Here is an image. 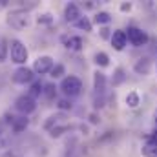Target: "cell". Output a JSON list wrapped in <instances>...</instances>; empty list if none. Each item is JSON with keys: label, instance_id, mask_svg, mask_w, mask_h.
I'll return each mask as SVG.
<instances>
[{"label": "cell", "instance_id": "10", "mask_svg": "<svg viewBox=\"0 0 157 157\" xmlns=\"http://www.w3.org/2000/svg\"><path fill=\"white\" fill-rule=\"evenodd\" d=\"M150 60L148 59H139L135 64H133V70H135V73H139V75H148L150 73Z\"/></svg>", "mask_w": 157, "mask_h": 157}, {"label": "cell", "instance_id": "23", "mask_svg": "<svg viewBox=\"0 0 157 157\" xmlns=\"http://www.w3.org/2000/svg\"><path fill=\"white\" fill-rule=\"evenodd\" d=\"M57 106H59V110H71V101H68V99H60L59 102H57Z\"/></svg>", "mask_w": 157, "mask_h": 157}, {"label": "cell", "instance_id": "6", "mask_svg": "<svg viewBox=\"0 0 157 157\" xmlns=\"http://www.w3.org/2000/svg\"><path fill=\"white\" fill-rule=\"evenodd\" d=\"M126 39L130 40L133 46H137V48H141V46H144L146 42H148V35L143 31V29H139V28H128V33H126Z\"/></svg>", "mask_w": 157, "mask_h": 157}, {"label": "cell", "instance_id": "1", "mask_svg": "<svg viewBox=\"0 0 157 157\" xmlns=\"http://www.w3.org/2000/svg\"><path fill=\"white\" fill-rule=\"evenodd\" d=\"M60 91L66 95V97H77L78 93L82 91V80L75 75H70V77H64L60 82Z\"/></svg>", "mask_w": 157, "mask_h": 157}, {"label": "cell", "instance_id": "20", "mask_svg": "<svg viewBox=\"0 0 157 157\" xmlns=\"http://www.w3.org/2000/svg\"><path fill=\"white\" fill-rule=\"evenodd\" d=\"M75 26H77L78 29H84V31H91V22H90V18H88V17H80L77 22H75Z\"/></svg>", "mask_w": 157, "mask_h": 157}, {"label": "cell", "instance_id": "22", "mask_svg": "<svg viewBox=\"0 0 157 157\" xmlns=\"http://www.w3.org/2000/svg\"><path fill=\"white\" fill-rule=\"evenodd\" d=\"M124 78H126L124 77V70H122V68H117V70H115V77H113V84H121Z\"/></svg>", "mask_w": 157, "mask_h": 157}, {"label": "cell", "instance_id": "28", "mask_svg": "<svg viewBox=\"0 0 157 157\" xmlns=\"http://www.w3.org/2000/svg\"><path fill=\"white\" fill-rule=\"evenodd\" d=\"M121 9H122V11H130V9H132V4H122Z\"/></svg>", "mask_w": 157, "mask_h": 157}, {"label": "cell", "instance_id": "29", "mask_svg": "<svg viewBox=\"0 0 157 157\" xmlns=\"http://www.w3.org/2000/svg\"><path fill=\"white\" fill-rule=\"evenodd\" d=\"M90 121H91V122H93V124H95V122H99V119L95 117V115H90Z\"/></svg>", "mask_w": 157, "mask_h": 157}, {"label": "cell", "instance_id": "2", "mask_svg": "<svg viewBox=\"0 0 157 157\" xmlns=\"http://www.w3.org/2000/svg\"><path fill=\"white\" fill-rule=\"evenodd\" d=\"M9 57H11V62H15V64H26V60H28V48L20 40L13 39L9 42Z\"/></svg>", "mask_w": 157, "mask_h": 157}, {"label": "cell", "instance_id": "16", "mask_svg": "<svg viewBox=\"0 0 157 157\" xmlns=\"http://www.w3.org/2000/svg\"><path fill=\"white\" fill-rule=\"evenodd\" d=\"M95 64L101 66V68H106V66L110 64V57H108L106 53L99 51V53H95Z\"/></svg>", "mask_w": 157, "mask_h": 157}, {"label": "cell", "instance_id": "30", "mask_svg": "<svg viewBox=\"0 0 157 157\" xmlns=\"http://www.w3.org/2000/svg\"><path fill=\"white\" fill-rule=\"evenodd\" d=\"M152 141H155V143H157V132L154 133V137H152Z\"/></svg>", "mask_w": 157, "mask_h": 157}, {"label": "cell", "instance_id": "21", "mask_svg": "<svg viewBox=\"0 0 157 157\" xmlns=\"http://www.w3.org/2000/svg\"><path fill=\"white\" fill-rule=\"evenodd\" d=\"M57 93V86L55 84H44V97L46 99H53Z\"/></svg>", "mask_w": 157, "mask_h": 157}, {"label": "cell", "instance_id": "17", "mask_svg": "<svg viewBox=\"0 0 157 157\" xmlns=\"http://www.w3.org/2000/svg\"><path fill=\"white\" fill-rule=\"evenodd\" d=\"M64 73H66V68H64L62 64H55V66L51 68V71H49V77L51 78H60Z\"/></svg>", "mask_w": 157, "mask_h": 157}, {"label": "cell", "instance_id": "15", "mask_svg": "<svg viewBox=\"0 0 157 157\" xmlns=\"http://www.w3.org/2000/svg\"><path fill=\"white\" fill-rule=\"evenodd\" d=\"M82 39L80 37H70V39L66 40V48L68 49H71V51H80L82 49Z\"/></svg>", "mask_w": 157, "mask_h": 157}, {"label": "cell", "instance_id": "24", "mask_svg": "<svg viewBox=\"0 0 157 157\" xmlns=\"http://www.w3.org/2000/svg\"><path fill=\"white\" fill-rule=\"evenodd\" d=\"M51 22H53V18H51V15H48V13H44V15L39 17V24H51Z\"/></svg>", "mask_w": 157, "mask_h": 157}, {"label": "cell", "instance_id": "7", "mask_svg": "<svg viewBox=\"0 0 157 157\" xmlns=\"http://www.w3.org/2000/svg\"><path fill=\"white\" fill-rule=\"evenodd\" d=\"M33 73H35L33 70H29V68H26V66H20V68H17V70H15V73H13V82H17V84L31 82L33 77H35Z\"/></svg>", "mask_w": 157, "mask_h": 157}, {"label": "cell", "instance_id": "27", "mask_svg": "<svg viewBox=\"0 0 157 157\" xmlns=\"http://www.w3.org/2000/svg\"><path fill=\"white\" fill-rule=\"evenodd\" d=\"M6 124H7V122L0 119V135H4V130H6Z\"/></svg>", "mask_w": 157, "mask_h": 157}, {"label": "cell", "instance_id": "25", "mask_svg": "<svg viewBox=\"0 0 157 157\" xmlns=\"http://www.w3.org/2000/svg\"><path fill=\"white\" fill-rule=\"evenodd\" d=\"M6 59V40L0 39V60Z\"/></svg>", "mask_w": 157, "mask_h": 157}, {"label": "cell", "instance_id": "5", "mask_svg": "<svg viewBox=\"0 0 157 157\" xmlns=\"http://www.w3.org/2000/svg\"><path fill=\"white\" fill-rule=\"evenodd\" d=\"M53 66H55L53 59H51L49 55H42V57H39V59L35 60V64H33V71L39 73V75H46V73L51 71Z\"/></svg>", "mask_w": 157, "mask_h": 157}, {"label": "cell", "instance_id": "19", "mask_svg": "<svg viewBox=\"0 0 157 157\" xmlns=\"http://www.w3.org/2000/svg\"><path fill=\"white\" fill-rule=\"evenodd\" d=\"M126 104H128V108H137L139 106V95L135 91H130L126 95Z\"/></svg>", "mask_w": 157, "mask_h": 157}, {"label": "cell", "instance_id": "3", "mask_svg": "<svg viewBox=\"0 0 157 157\" xmlns=\"http://www.w3.org/2000/svg\"><path fill=\"white\" fill-rule=\"evenodd\" d=\"M15 108L17 112H20L22 115H29L37 110V102L29 97V95H20L17 101H15Z\"/></svg>", "mask_w": 157, "mask_h": 157}, {"label": "cell", "instance_id": "12", "mask_svg": "<svg viewBox=\"0 0 157 157\" xmlns=\"http://www.w3.org/2000/svg\"><path fill=\"white\" fill-rule=\"evenodd\" d=\"M104 86H106V75L101 73V71H95V75H93V88L97 91H102Z\"/></svg>", "mask_w": 157, "mask_h": 157}, {"label": "cell", "instance_id": "9", "mask_svg": "<svg viewBox=\"0 0 157 157\" xmlns=\"http://www.w3.org/2000/svg\"><path fill=\"white\" fill-rule=\"evenodd\" d=\"M82 15H80V9H78L77 4H68L66 6V9H64V18H66V22H77L78 18H80Z\"/></svg>", "mask_w": 157, "mask_h": 157}, {"label": "cell", "instance_id": "18", "mask_svg": "<svg viewBox=\"0 0 157 157\" xmlns=\"http://www.w3.org/2000/svg\"><path fill=\"white\" fill-rule=\"evenodd\" d=\"M110 20H112V17H110V13H106V11H99V13L95 15V18H93L95 24H108Z\"/></svg>", "mask_w": 157, "mask_h": 157}, {"label": "cell", "instance_id": "4", "mask_svg": "<svg viewBox=\"0 0 157 157\" xmlns=\"http://www.w3.org/2000/svg\"><path fill=\"white\" fill-rule=\"evenodd\" d=\"M7 24H9L11 28H15V29H22V28H26V26L29 24L28 13H26V11H13V13H9V17H7Z\"/></svg>", "mask_w": 157, "mask_h": 157}, {"label": "cell", "instance_id": "11", "mask_svg": "<svg viewBox=\"0 0 157 157\" xmlns=\"http://www.w3.org/2000/svg\"><path fill=\"white\" fill-rule=\"evenodd\" d=\"M28 119H26V115H22V117H13V122H11V128H13V132L15 133H20L22 130H26V126H28Z\"/></svg>", "mask_w": 157, "mask_h": 157}, {"label": "cell", "instance_id": "26", "mask_svg": "<svg viewBox=\"0 0 157 157\" xmlns=\"http://www.w3.org/2000/svg\"><path fill=\"white\" fill-rule=\"evenodd\" d=\"M57 119H59V117H55V115H53V117H49V121L44 124V128H46V130H51V124H53V122H57Z\"/></svg>", "mask_w": 157, "mask_h": 157}, {"label": "cell", "instance_id": "31", "mask_svg": "<svg viewBox=\"0 0 157 157\" xmlns=\"http://www.w3.org/2000/svg\"><path fill=\"white\" fill-rule=\"evenodd\" d=\"M155 121H157V110H155Z\"/></svg>", "mask_w": 157, "mask_h": 157}, {"label": "cell", "instance_id": "8", "mask_svg": "<svg viewBox=\"0 0 157 157\" xmlns=\"http://www.w3.org/2000/svg\"><path fill=\"white\" fill-rule=\"evenodd\" d=\"M126 42H128V39H126V31L117 29V31H113V33H112V46H113V49L122 51V49H124V46H126Z\"/></svg>", "mask_w": 157, "mask_h": 157}, {"label": "cell", "instance_id": "14", "mask_svg": "<svg viewBox=\"0 0 157 157\" xmlns=\"http://www.w3.org/2000/svg\"><path fill=\"white\" fill-rule=\"evenodd\" d=\"M143 155L144 157H157V143L155 141H148L143 146Z\"/></svg>", "mask_w": 157, "mask_h": 157}, {"label": "cell", "instance_id": "13", "mask_svg": "<svg viewBox=\"0 0 157 157\" xmlns=\"http://www.w3.org/2000/svg\"><path fill=\"white\" fill-rule=\"evenodd\" d=\"M28 95H29L33 101H35L37 97H40V95H44V84L39 82V80H37V82H33V84H31V88H29V91H28Z\"/></svg>", "mask_w": 157, "mask_h": 157}]
</instances>
